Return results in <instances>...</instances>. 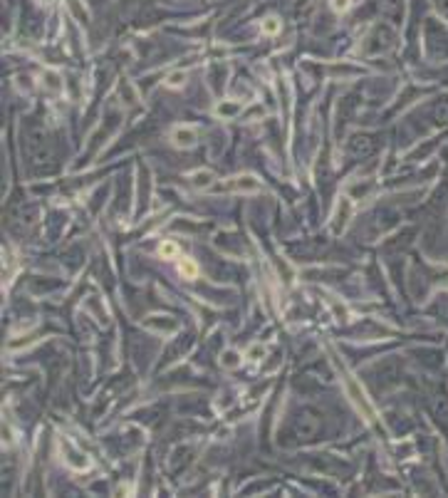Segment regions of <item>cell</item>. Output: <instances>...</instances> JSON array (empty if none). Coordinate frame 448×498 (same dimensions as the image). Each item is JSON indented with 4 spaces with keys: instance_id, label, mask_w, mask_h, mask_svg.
Here are the masks:
<instances>
[{
    "instance_id": "5b68a950",
    "label": "cell",
    "mask_w": 448,
    "mask_h": 498,
    "mask_svg": "<svg viewBox=\"0 0 448 498\" xmlns=\"http://www.w3.org/2000/svg\"><path fill=\"white\" fill-rule=\"evenodd\" d=\"M349 5H352V0H332V10H337V13L349 10Z\"/></svg>"
},
{
    "instance_id": "7a4b0ae2",
    "label": "cell",
    "mask_w": 448,
    "mask_h": 498,
    "mask_svg": "<svg viewBox=\"0 0 448 498\" xmlns=\"http://www.w3.org/2000/svg\"><path fill=\"white\" fill-rule=\"evenodd\" d=\"M159 253H161V258H176L178 256V245L171 243V240H164L159 245Z\"/></svg>"
},
{
    "instance_id": "277c9868",
    "label": "cell",
    "mask_w": 448,
    "mask_h": 498,
    "mask_svg": "<svg viewBox=\"0 0 448 498\" xmlns=\"http://www.w3.org/2000/svg\"><path fill=\"white\" fill-rule=\"evenodd\" d=\"M176 144H183V146L194 144V132H176Z\"/></svg>"
},
{
    "instance_id": "3957f363",
    "label": "cell",
    "mask_w": 448,
    "mask_h": 498,
    "mask_svg": "<svg viewBox=\"0 0 448 498\" xmlns=\"http://www.w3.org/2000/svg\"><path fill=\"white\" fill-rule=\"evenodd\" d=\"M263 30H265L268 35H275V32L280 30V23H278L275 18H265V20H263Z\"/></svg>"
},
{
    "instance_id": "6da1fadb",
    "label": "cell",
    "mask_w": 448,
    "mask_h": 498,
    "mask_svg": "<svg viewBox=\"0 0 448 498\" xmlns=\"http://www.w3.org/2000/svg\"><path fill=\"white\" fill-rule=\"evenodd\" d=\"M178 270L183 273V278H196L198 275V265L194 261H188V258H181L178 261Z\"/></svg>"
}]
</instances>
